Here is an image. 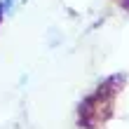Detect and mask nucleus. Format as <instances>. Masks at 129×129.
I'll return each mask as SVG.
<instances>
[{
    "instance_id": "obj_1",
    "label": "nucleus",
    "mask_w": 129,
    "mask_h": 129,
    "mask_svg": "<svg viewBox=\"0 0 129 129\" xmlns=\"http://www.w3.org/2000/svg\"><path fill=\"white\" fill-rule=\"evenodd\" d=\"M17 5H19V0H5V3H3V12H5V14H10Z\"/></svg>"
}]
</instances>
